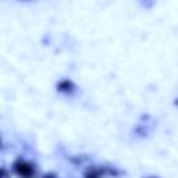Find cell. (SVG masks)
<instances>
[{"instance_id": "cell-1", "label": "cell", "mask_w": 178, "mask_h": 178, "mask_svg": "<svg viewBox=\"0 0 178 178\" xmlns=\"http://www.w3.org/2000/svg\"><path fill=\"white\" fill-rule=\"evenodd\" d=\"M17 171L20 174H22V175H25V177H28L31 174V167L28 164H25V163H20V164H17Z\"/></svg>"}]
</instances>
